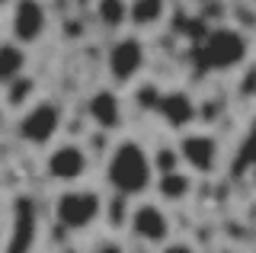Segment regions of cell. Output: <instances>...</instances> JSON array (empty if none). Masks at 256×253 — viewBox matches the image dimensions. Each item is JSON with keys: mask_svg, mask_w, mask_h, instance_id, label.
<instances>
[{"mask_svg": "<svg viewBox=\"0 0 256 253\" xmlns=\"http://www.w3.org/2000/svg\"><path fill=\"white\" fill-rule=\"evenodd\" d=\"M154 189H157V199L160 205H180L186 202L196 189V180H192L189 170L176 167V170H166V173H157L154 176Z\"/></svg>", "mask_w": 256, "mask_h": 253, "instance_id": "obj_12", "label": "cell"}, {"mask_svg": "<svg viewBox=\"0 0 256 253\" xmlns=\"http://www.w3.org/2000/svg\"><path fill=\"white\" fill-rule=\"evenodd\" d=\"M77 4H84V6H93V0H77Z\"/></svg>", "mask_w": 256, "mask_h": 253, "instance_id": "obj_21", "label": "cell"}, {"mask_svg": "<svg viewBox=\"0 0 256 253\" xmlns=\"http://www.w3.org/2000/svg\"><path fill=\"white\" fill-rule=\"evenodd\" d=\"M214 253H240V250H234V247H221V250H214Z\"/></svg>", "mask_w": 256, "mask_h": 253, "instance_id": "obj_20", "label": "cell"}, {"mask_svg": "<svg viewBox=\"0 0 256 253\" xmlns=\"http://www.w3.org/2000/svg\"><path fill=\"white\" fill-rule=\"evenodd\" d=\"M64 125V106L52 96L32 100L16 118V138L29 148H48Z\"/></svg>", "mask_w": 256, "mask_h": 253, "instance_id": "obj_3", "label": "cell"}, {"mask_svg": "<svg viewBox=\"0 0 256 253\" xmlns=\"http://www.w3.org/2000/svg\"><path fill=\"white\" fill-rule=\"evenodd\" d=\"M160 253H198V250L186 240H166L164 247H160Z\"/></svg>", "mask_w": 256, "mask_h": 253, "instance_id": "obj_18", "label": "cell"}, {"mask_svg": "<svg viewBox=\"0 0 256 253\" xmlns=\"http://www.w3.org/2000/svg\"><path fill=\"white\" fill-rule=\"evenodd\" d=\"M176 151H180L182 170H189L192 176H212L221 167V144L208 132H182Z\"/></svg>", "mask_w": 256, "mask_h": 253, "instance_id": "obj_8", "label": "cell"}, {"mask_svg": "<svg viewBox=\"0 0 256 253\" xmlns=\"http://www.w3.org/2000/svg\"><path fill=\"white\" fill-rule=\"evenodd\" d=\"M86 118L96 125L100 132H118L125 125V102L112 86L93 90L86 96Z\"/></svg>", "mask_w": 256, "mask_h": 253, "instance_id": "obj_10", "label": "cell"}, {"mask_svg": "<svg viewBox=\"0 0 256 253\" xmlns=\"http://www.w3.org/2000/svg\"><path fill=\"white\" fill-rule=\"evenodd\" d=\"M186 4H205V0H186Z\"/></svg>", "mask_w": 256, "mask_h": 253, "instance_id": "obj_23", "label": "cell"}, {"mask_svg": "<svg viewBox=\"0 0 256 253\" xmlns=\"http://www.w3.org/2000/svg\"><path fill=\"white\" fill-rule=\"evenodd\" d=\"M128 231H132V237L141 240V244L164 247V244L170 240L173 221H170V215H166V208L160 202L141 199L138 205H132V212H128Z\"/></svg>", "mask_w": 256, "mask_h": 253, "instance_id": "obj_9", "label": "cell"}, {"mask_svg": "<svg viewBox=\"0 0 256 253\" xmlns=\"http://www.w3.org/2000/svg\"><path fill=\"white\" fill-rule=\"evenodd\" d=\"M54 221H58L61 231H70V234H84L96 228L106 215V202L96 189H86V186H64L58 196H54Z\"/></svg>", "mask_w": 256, "mask_h": 253, "instance_id": "obj_2", "label": "cell"}, {"mask_svg": "<svg viewBox=\"0 0 256 253\" xmlns=\"http://www.w3.org/2000/svg\"><path fill=\"white\" fill-rule=\"evenodd\" d=\"M32 100H38V96H36V84L29 77H20V80L6 84V106L10 109H26Z\"/></svg>", "mask_w": 256, "mask_h": 253, "instance_id": "obj_16", "label": "cell"}, {"mask_svg": "<svg viewBox=\"0 0 256 253\" xmlns=\"http://www.w3.org/2000/svg\"><path fill=\"white\" fill-rule=\"evenodd\" d=\"M150 160H154V173H166V170H176V167H182L180 164V151H176V144H164V148H157L154 154H150Z\"/></svg>", "mask_w": 256, "mask_h": 253, "instance_id": "obj_17", "label": "cell"}, {"mask_svg": "<svg viewBox=\"0 0 256 253\" xmlns=\"http://www.w3.org/2000/svg\"><path fill=\"white\" fill-rule=\"evenodd\" d=\"M45 173L61 186H77L90 173V151L77 141H58L45 154Z\"/></svg>", "mask_w": 256, "mask_h": 253, "instance_id": "obj_7", "label": "cell"}, {"mask_svg": "<svg viewBox=\"0 0 256 253\" xmlns=\"http://www.w3.org/2000/svg\"><path fill=\"white\" fill-rule=\"evenodd\" d=\"M198 54H202V64L208 70H237L250 54V42L234 26H214L205 36Z\"/></svg>", "mask_w": 256, "mask_h": 253, "instance_id": "obj_4", "label": "cell"}, {"mask_svg": "<svg viewBox=\"0 0 256 253\" xmlns=\"http://www.w3.org/2000/svg\"><path fill=\"white\" fill-rule=\"evenodd\" d=\"M253 4H256V0H253Z\"/></svg>", "mask_w": 256, "mask_h": 253, "instance_id": "obj_24", "label": "cell"}, {"mask_svg": "<svg viewBox=\"0 0 256 253\" xmlns=\"http://www.w3.org/2000/svg\"><path fill=\"white\" fill-rule=\"evenodd\" d=\"M93 253H125V247H122L118 240H100Z\"/></svg>", "mask_w": 256, "mask_h": 253, "instance_id": "obj_19", "label": "cell"}, {"mask_svg": "<svg viewBox=\"0 0 256 253\" xmlns=\"http://www.w3.org/2000/svg\"><path fill=\"white\" fill-rule=\"evenodd\" d=\"M154 109H157V116L164 118V125H170L173 132H186V128H192V122H196V116H198L196 100H192L186 90L160 93L157 102H154Z\"/></svg>", "mask_w": 256, "mask_h": 253, "instance_id": "obj_11", "label": "cell"}, {"mask_svg": "<svg viewBox=\"0 0 256 253\" xmlns=\"http://www.w3.org/2000/svg\"><path fill=\"white\" fill-rule=\"evenodd\" d=\"M26 68H29V52L16 45L13 38H4L0 42V86L26 77Z\"/></svg>", "mask_w": 256, "mask_h": 253, "instance_id": "obj_14", "label": "cell"}, {"mask_svg": "<svg viewBox=\"0 0 256 253\" xmlns=\"http://www.w3.org/2000/svg\"><path fill=\"white\" fill-rule=\"evenodd\" d=\"M10 38L22 48H32L38 45L52 26V13H48L45 0H13L10 4Z\"/></svg>", "mask_w": 256, "mask_h": 253, "instance_id": "obj_6", "label": "cell"}, {"mask_svg": "<svg viewBox=\"0 0 256 253\" xmlns=\"http://www.w3.org/2000/svg\"><path fill=\"white\" fill-rule=\"evenodd\" d=\"M13 4V0H0V6H10Z\"/></svg>", "mask_w": 256, "mask_h": 253, "instance_id": "obj_22", "label": "cell"}, {"mask_svg": "<svg viewBox=\"0 0 256 253\" xmlns=\"http://www.w3.org/2000/svg\"><path fill=\"white\" fill-rule=\"evenodd\" d=\"M148 68V45L138 36H118L106 52V77L112 86L134 84Z\"/></svg>", "mask_w": 256, "mask_h": 253, "instance_id": "obj_5", "label": "cell"}, {"mask_svg": "<svg viewBox=\"0 0 256 253\" xmlns=\"http://www.w3.org/2000/svg\"><path fill=\"white\" fill-rule=\"evenodd\" d=\"M170 13V0H128V26L138 32H150Z\"/></svg>", "mask_w": 256, "mask_h": 253, "instance_id": "obj_13", "label": "cell"}, {"mask_svg": "<svg viewBox=\"0 0 256 253\" xmlns=\"http://www.w3.org/2000/svg\"><path fill=\"white\" fill-rule=\"evenodd\" d=\"M106 186L122 199H144V196L154 189V160L150 151L134 138H122L112 144V151L106 157V167H102Z\"/></svg>", "mask_w": 256, "mask_h": 253, "instance_id": "obj_1", "label": "cell"}, {"mask_svg": "<svg viewBox=\"0 0 256 253\" xmlns=\"http://www.w3.org/2000/svg\"><path fill=\"white\" fill-rule=\"evenodd\" d=\"M93 16L106 32H122L128 26V0H93Z\"/></svg>", "mask_w": 256, "mask_h": 253, "instance_id": "obj_15", "label": "cell"}]
</instances>
